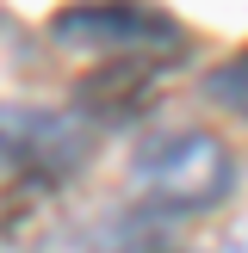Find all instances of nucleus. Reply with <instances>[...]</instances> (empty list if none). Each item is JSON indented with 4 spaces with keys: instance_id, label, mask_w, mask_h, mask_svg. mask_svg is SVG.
I'll list each match as a JSON object with an SVG mask.
<instances>
[{
    "instance_id": "f257e3e1",
    "label": "nucleus",
    "mask_w": 248,
    "mask_h": 253,
    "mask_svg": "<svg viewBox=\"0 0 248 253\" xmlns=\"http://www.w3.org/2000/svg\"><path fill=\"white\" fill-rule=\"evenodd\" d=\"M130 185L155 216H205V210L230 204L236 185H242V167H236L230 142L217 130H198V124H180V130H161L136 148L130 161Z\"/></svg>"
},
{
    "instance_id": "f03ea898",
    "label": "nucleus",
    "mask_w": 248,
    "mask_h": 253,
    "mask_svg": "<svg viewBox=\"0 0 248 253\" xmlns=\"http://www.w3.org/2000/svg\"><path fill=\"white\" fill-rule=\"evenodd\" d=\"M93 161V124L56 105L0 99V192H56Z\"/></svg>"
},
{
    "instance_id": "20e7f679",
    "label": "nucleus",
    "mask_w": 248,
    "mask_h": 253,
    "mask_svg": "<svg viewBox=\"0 0 248 253\" xmlns=\"http://www.w3.org/2000/svg\"><path fill=\"white\" fill-rule=\"evenodd\" d=\"M205 93H211V99H223L230 111H242V118H248V49L211 74V81H205Z\"/></svg>"
},
{
    "instance_id": "7ed1b4c3",
    "label": "nucleus",
    "mask_w": 248,
    "mask_h": 253,
    "mask_svg": "<svg viewBox=\"0 0 248 253\" xmlns=\"http://www.w3.org/2000/svg\"><path fill=\"white\" fill-rule=\"evenodd\" d=\"M50 37L68 49H87L99 62H161L168 49L186 43L180 19L149 6H68L50 19Z\"/></svg>"
}]
</instances>
